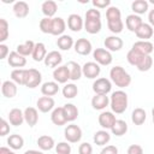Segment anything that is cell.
I'll return each mask as SVG.
<instances>
[{"mask_svg": "<svg viewBox=\"0 0 154 154\" xmlns=\"http://www.w3.org/2000/svg\"><path fill=\"white\" fill-rule=\"evenodd\" d=\"M101 13L97 8H89L85 12V19H100Z\"/></svg>", "mask_w": 154, "mask_h": 154, "instance_id": "cell-49", "label": "cell"}, {"mask_svg": "<svg viewBox=\"0 0 154 154\" xmlns=\"http://www.w3.org/2000/svg\"><path fill=\"white\" fill-rule=\"evenodd\" d=\"M93 58H94L95 63H97L99 65H102V66L109 65L112 63V60H113L111 52L105 49V48H96V49H94Z\"/></svg>", "mask_w": 154, "mask_h": 154, "instance_id": "cell-5", "label": "cell"}, {"mask_svg": "<svg viewBox=\"0 0 154 154\" xmlns=\"http://www.w3.org/2000/svg\"><path fill=\"white\" fill-rule=\"evenodd\" d=\"M53 78L57 83H66L70 79V73H69V69L66 65H60L57 69H54L53 71Z\"/></svg>", "mask_w": 154, "mask_h": 154, "instance_id": "cell-12", "label": "cell"}, {"mask_svg": "<svg viewBox=\"0 0 154 154\" xmlns=\"http://www.w3.org/2000/svg\"><path fill=\"white\" fill-rule=\"evenodd\" d=\"M25 73H26V70H25V69H14V70L11 72V81H13L16 84L24 85V82H25Z\"/></svg>", "mask_w": 154, "mask_h": 154, "instance_id": "cell-40", "label": "cell"}, {"mask_svg": "<svg viewBox=\"0 0 154 154\" xmlns=\"http://www.w3.org/2000/svg\"><path fill=\"white\" fill-rule=\"evenodd\" d=\"M100 154H118V148L116 146H106L102 148Z\"/></svg>", "mask_w": 154, "mask_h": 154, "instance_id": "cell-54", "label": "cell"}, {"mask_svg": "<svg viewBox=\"0 0 154 154\" xmlns=\"http://www.w3.org/2000/svg\"><path fill=\"white\" fill-rule=\"evenodd\" d=\"M78 153L79 154H93V147H91V144L88 143V142H84V143L79 144Z\"/></svg>", "mask_w": 154, "mask_h": 154, "instance_id": "cell-50", "label": "cell"}, {"mask_svg": "<svg viewBox=\"0 0 154 154\" xmlns=\"http://www.w3.org/2000/svg\"><path fill=\"white\" fill-rule=\"evenodd\" d=\"M101 19H85L84 20V29L87 32L94 35L100 32L101 30Z\"/></svg>", "mask_w": 154, "mask_h": 154, "instance_id": "cell-29", "label": "cell"}, {"mask_svg": "<svg viewBox=\"0 0 154 154\" xmlns=\"http://www.w3.org/2000/svg\"><path fill=\"white\" fill-rule=\"evenodd\" d=\"M41 10H42V13L47 17V18H52L55 13H57V10H58V5L55 1L53 0H47L42 4L41 6Z\"/></svg>", "mask_w": 154, "mask_h": 154, "instance_id": "cell-30", "label": "cell"}, {"mask_svg": "<svg viewBox=\"0 0 154 154\" xmlns=\"http://www.w3.org/2000/svg\"><path fill=\"white\" fill-rule=\"evenodd\" d=\"M57 46L61 51H69L70 48H72V46H75V42L70 35H61L57 40Z\"/></svg>", "mask_w": 154, "mask_h": 154, "instance_id": "cell-31", "label": "cell"}, {"mask_svg": "<svg viewBox=\"0 0 154 154\" xmlns=\"http://www.w3.org/2000/svg\"><path fill=\"white\" fill-rule=\"evenodd\" d=\"M106 18H107V20L122 19V12L117 6H109L106 10Z\"/></svg>", "mask_w": 154, "mask_h": 154, "instance_id": "cell-44", "label": "cell"}, {"mask_svg": "<svg viewBox=\"0 0 154 154\" xmlns=\"http://www.w3.org/2000/svg\"><path fill=\"white\" fill-rule=\"evenodd\" d=\"M0 154H16L13 150H11L10 148L7 147H1L0 148Z\"/></svg>", "mask_w": 154, "mask_h": 154, "instance_id": "cell-57", "label": "cell"}, {"mask_svg": "<svg viewBox=\"0 0 154 154\" xmlns=\"http://www.w3.org/2000/svg\"><path fill=\"white\" fill-rule=\"evenodd\" d=\"M40 30L43 34H51L52 32V18H42L40 20Z\"/></svg>", "mask_w": 154, "mask_h": 154, "instance_id": "cell-47", "label": "cell"}, {"mask_svg": "<svg viewBox=\"0 0 154 154\" xmlns=\"http://www.w3.org/2000/svg\"><path fill=\"white\" fill-rule=\"evenodd\" d=\"M152 118H153V123H154V107L152 109Z\"/></svg>", "mask_w": 154, "mask_h": 154, "instance_id": "cell-59", "label": "cell"}, {"mask_svg": "<svg viewBox=\"0 0 154 154\" xmlns=\"http://www.w3.org/2000/svg\"><path fill=\"white\" fill-rule=\"evenodd\" d=\"M152 65H153V59H152V57H150V55H144V57L141 59V61L138 63V65H137L136 67L138 69V71L146 72V71L150 70Z\"/></svg>", "mask_w": 154, "mask_h": 154, "instance_id": "cell-45", "label": "cell"}, {"mask_svg": "<svg viewBox=\"0 0 154 154\" xmlns=\"http://www.w3.org/2000/svg\"><path fill=\"white\" fill-rule=\"evenodd\" d=\"M67 26H69L70 30H72L75 32H78L84 26V22H83L82 17L79 14L72 13V14H70L67 17Z\"/></svg>", "mask_w": 154, "mask_h": 154, "instance_id": "cell-14", "label": "cell"}, {"mask_svg": "<svg viewBox=\"0 0 154 154\" xmlns=\"http://www.w3.org/2000/svg\"><path fill=\"white\" fill-rule=\"evenodd\" d=\"M7 63H8V65L12 66V67L20 69V67H23V66L26 65V59H25V57L20 55L18 52L13 51V52H11V53L8 54V57H7Z\"/></svg>", "mask_w": 154, "mask_h": 154, "instance_id": "cell-13", "label": "cell"}, {"mask_svg": "<svg viewBox=\"0 0 154 154\" xmlns=\"http://www.w3.org/2000/svg\"><path fill=\"white\" fill-rule=\"evenodd\" d=\"M24 154H43L41 150H35V149H29V150H26Z\"/></svg>", "mask_w": 154, "mask_h": 154, "instance_id": "cell-58", "label": "cell"}, {"mask_svg": "<svg viewBox=\"0 0 154 154\" xmlns=\"http://www.w3.org/2000/svg\"><path fill=\"white\" fill-rule=\"evenodd\" d=\"M142 24H143V20L137 14H129L125 19V25L131 32H136Z\"/></svg>", "mask_w": 154, "mask_h": 154, "instance_id": "cell-19", "label": "cell"}, {"mask_svg": "<svg viewBox=\"0 0 154 154\" xmlns=\"http://www.w3.org/2000/svg\"><path fill=\"white\" fill-rule=\"evenodd\" d=\"M42 81V75L38 70L36 69H26V73H25V82L24 85L26 88L34 89L36 87H38L41 84Z\"/></svg>", "mask_w": 154, "mask_h": 154, "instance_id": "cell-3", "label": "cell"}, {"mask_svg": "<svg viewBox=\"0 0 154 154\" xmlns=\"http://www.w3.org/2000/svg\"><path fill=\"white\" fill-rule=\"evenodd\" d=\"M66 66H67V69H69L70 79H71V81H78V79L82 77V75H83V72H82V66H81L78 63H76V61H69V63L66 64Z\"/></svg>", "mask_w": 154, "mask_h": 154, "instance_id": "cell-25", "label": "cell"}, {"mask_svg": "<svg viewBox=\"0 0 154 154\" xmlns=\"http://www.w3.org/2000/svg\"><path fill=\"white\" fill-rule=\"evenodd\" d=\"M8 23L6 19L0 18V42H5L8 37Z\"/></svg>", "mask_w": 154, "mask_h": 154, "instance_id": "cell-46", "label": "cell"}, {"mask_svg": "<svg viewBox=\"0 0 154 154\" xmlns=\"http://www.w3.org/2000/svg\"><path fill=\"white\" fill-rule=\"evenodd\" d=\"M111 81L119 88H126L131 83V76L122 67V66H114L109 71Z\"/></svg>", "mask_w": 154, "mask_h": 154, "instance_id": "cell-2", "label": "cell"}, {"mask_svg": "<svg viewBox=\"0 0 154 154\" xmlns=\"http://www.w3.org/2000/svg\"><path fill=\"white\" fill-rule=\"evenodd\" d=\"M24 120L29 126H35L38 122V113L35 107H26L24 109Z\"/></svg>", "mask_w": 154, "mask_h": 154, "instance_id": "cell-21", "label": "cell"}, {"mask_svg": "<svg viewBox=\"0 0 154 154\" xmlns=\"http://www.w3.org/2000/svg\"><path fill=\"white\" fill-rule=\"evenodd\" d=\"M132 49L141 53L142 55H150L152 52L154 51V45L149 41H141L140 40L132 45Z\"/></svg>", "mask_w": 154, "mask_h": 154, "instance_id": "cell-15", "label": "cell"}, {"mask_svg": "<svg viewBox=\"0 0 154 154\" xmlns=\"http://www.w3.org/2000/svg\"><path fill=\"white\" fill-rule=\"evenodd\" d=\"M111 131L116 136H123V135H125L126 131H128V124H126V122L125 120H122V119H117L116 123H114V125L112 126Z\"/></svg>", "mask_w": 154, "mask_h": 154, "instance_id": "cell-39", "label": "cell"}, {"mask_svg": "<svg viewBox=\"0 0 154 154\" xmlns=\"http://www.w3.org/2000/svg\"><path fill=\"white\" fill-rule=\"evenodd\" d=\"M65 29H66V23L61 17L52 18V32H51V35L61 36V35H64Z\"/></svg>", "mask_w": 154, "mask_h": 154, "instance_id": "cell-17", "label": "cell"}, {"mask_svg": "<svg viewBox=\"0 0 154 154\" xmlns=\"http://www.w3.org/2000/svg\"><path fill=\"white\" fill-rule=\"evenodd\" d=\"M147 119V114H146V111L141 107H137L132 111L131 113V120L135 125H142Z\"/></svg>", "mask_w": 154, "mask_h": 154, "instance_id": "cell-34", "label": "cell"}, {"mask_svg": "<svg viewBox=\"0 0 154 154\" xmlns=\"http://www.w3.org/2000/svg\"><path fill=\"white\" fill-rule=\"evenodd\" d=\"M99 124H100V126L101 128H103L105 130H107V129H112V126L114 125V123H116V116L113 114V112H102V113H100V116H99Z\"/></svg>", "mask_w": 154, "mask_h": 154, "instance_id": "cell-10", "label": "cell"}, {"mask_svg": "<svg viewBox=\"0 0 154 154\" xmlns=\"http://www.w3.org/2000/svg\"><path fill=\"white\" fill-rule=\"evenodd\" d=\"M13 13L17 18H25L29 14V5L25 1H17L13 5Z\"/></svg>", "mask_w": 154, "mask_h": 154, "instance_id": "cell-27", "label": "cell"}, {"mask_svg": "<svg viewBox=\"0 0 154 154\" xmlns=\"http://www.w3.org/2000/svg\"><path fill=\"white\" fill-rule=\"evenodd\" d=\"M112 89V83L109 79L101 77V78H96L93 83V90L95 94H100V95H107Z\"/></svg>", "mask_w": 154, "mask_h": 154, "instance_id": "cell-6", "label": "cell"}, {"mask_svg": "<svg viewBox=\"0 0 154 154\" xmlns=\"http://www.w3.org/2000/svg\"><path fill=\"white\" fill-rule=\"evenodd\" d=\"M7 144L11 149H14V150L20 149L24 146V138L18 134L10 135V137L7 138Z\"/></svg>", "mask_w": 154, "mask_h": 154, "instance_id": "cell-38", "label": "cell"}, {"mask_svg": "<svg viewBox=\"0 0 154 154\" xmlns=\"http://www.w3.org/2000/svg\"><path fill=\"white\" fill-rule=\"evenodd\" d=\"M143 57H144V55H142L141 53H138V52H136L135 49L131 48V49L128 52V54H126V60H128V63H129L130 65L137 66L138 63L141 61V59H142Z\"/></svg>", "mask_w": 154, "mask_h": 154, "instance_id": "cell-42", "label": "cell"}, {"mask_svg": "<svg viewBox=\"0 0 154 154\" xmlns=\"http://www.w3.org/2000/svg\"><path fill=\"white\" fill-rule=\"evenodd\" d=\"M47 49H46V46L42 43V42H37L35 43V48H34V52L31 54L32 59L35 61H45V58L47 55Z\"/></svg>", "mask_w": 154, "mask_h": 154, "instance_id": "cell-28", "label": "cell"}, {"mask_svg": "<svg viewBox=\"0 0 154 154\" xmlns=\"http://www.w3.org/2000/svg\"><path fill=\"white\" fill-rule=\"evenodd\" d=\"M135 34L138 38H141V41H148L149 38L153 37L154 31H153V28L149 23H143Z\"/></svg>", "mask_w": 154, "mask_h": 154, "instance_id": "cell-20", "label": "cell"}, {"mask_svg": "<svg viewBox=\"0 0 154 154\" xmlns=\"http://www.w3.org/2000/svg\"><path fill=\"white\" fill-rule=\"evenodd\" d=\"M61 61H63V57H61L60 52H58V51H52V52H49V53L46 55L43 63H45V65H46L47 67H54V69H57L58 66H60Z\"/></svg>", "mask_w": 154, "mask_h": 154, "instance_id": "cell-11", "label": "cell"}, {"mask_svg": "<svg viewBox=\"0 0 154 154\" xmlns=\"http://www.w3.org/2000/svg\"><path fill=\"white\" fill-rule=\"evenodd\" d=\"M82 72H83L84 77H87L89 79H94V78L99 77V75L101 72V67L95 61H88L82 66Z\"/></svg>", "mask_w": 154, "mask_h": 154, "instance_id": "cell-7", "label": "cell"}, {"mask_svg": "<svg viewBox=\"0 0 154 154\" xmlns=\"http://www.w3.org/2000/svg\"><path fill=\"white\" fill-rule=\"evenodd\" d=\"M63 109H64V113H65V117H66L67 122H73V120L77 119V117H78V108L73 103L64 105Z\"/></svg>", "mask_w": 154, "mask_h": 154, "instance_id": "cell-36", "label": "cell"}, {"mask_svg": "<svg viewBox=\"0 0 154 154\" xmlns=\"http://www.w3.org/2000/svg\"><path fill=\"white\" fill-rule=\"evenodd\" d=\"M71 146L69 142H59L55 146V152L57 154H71Z\"/></svg>", "mask_w": 154, "mask_h": 154, "instance_id": "cell-48", "label": "cell"}, {"mask_svg": "<svg viewBox=\"0 0 154 154\" xmlns=\"http://www.w3.org/2000/svg\"><path fill=\"white\" fill-rule=\"evenodd\" d=\"M103 45H105L107 51H109V52H118V51H120L123 48L124 43H123V40L120 37L114 35V36L106 37L105 41H103Z\"/></svg>", "mask_w": 154, "mask_h": 154, "instance_id": "cell-9", "label": "cell"}, {"mask_svg": "<svg viewBox=\"0 0 154 154\" xmlns=\"http://www.w3.org/2000/svg\"><path fill=\"white\" fill-rule=\"evenodd\" d=\"M1 93L7 99L14 97L17 94V84L13 81H5L1 85Z\"/></svg>", "mask_w": 154, "mask_h": 154, "instance_id": "cell-24", "label": "cell"}, {"mask_svg": "<svg viewBox=\"0 0 154 154\" xmlns=\"http://www.w3.org/2000/svg\"><path fill=\"white\" fill-rule=\"evenodd\" d=\"M109 106L113 113L122 114L128 108V94L123 90H116L109 99Z\"/></svg>", "mask_w": 154, "mask_h": 154, "instance_id": "cell-1", "label": "cell"}, {"mask_svg": "<svg viewBox=\"0 0 154 154\" xmlns=\"http://www.w3.org/2000/svg\"><path fill=\"white\" fill-rule=\"evenodd\" d=\"M7 54H10L8 53V47L6 45L1 43L0 45V59H5L7 57Z\"/></svg>", "mask_w": 154, "mask_h": 154, "instance_id": "cell-55", "label": "cell"}, {"mask_svg": "<svg viewBox=\"0 0 154 154\" xmlns=\"http://www.w3.org/2000/svg\"><path fill=\"white\" fill-rule=\"evenodd\" d=\"M8 122L13 126H19L23 124L24 120V112H22L19 108H12L8 113Z\"/></svg>", "mask_w": 154, "mask_h": 154, "instance_id": "cell-23", "label": "cell"}, {"mask_svg": "<svg viewBox=\"0 0 154 154\" xmlns=\"http://www.w3.org/2000/svg\"><path fill=\"white\" fill-rule=\"evenodd\" d=\"M64 136L67 142L70 143H77L82 138V129L76 124H70L64 130Z\"/></svg>", "mask_w": 154, "mask_h": 154, "instance_id": "cell-4", "label": "cell"}, {"mask_svg": "<svg viewBox=\"0 0 154 154\" xmlns=\"http://www.w3.org/2000/svg\"><path fill=\"white\" fill-rule=\"evenodd\" d=\"M148 7H149V4L146 0H135L131 4V10L134 11V14H137V16L146 13L148 11Z\"/></svg>", "mask_w": 154, "mask_h": 154, "instance_id": "cell-37", "label": "cell"}, {"mask_svg": "<svg viewBox=\"0 0 154 154\" xmlns=\"http://www.w3.org/2000/svg\"><path fill=\"white\" fill-rule=\"evenodd\" d=\"M34 48H35V43H34L31 40H28V41H25L24 43L18 45L16 52H18V53H19L20 55H23V57H28V55H31V54H32Z\"/></svg>", "mask_w": 154, "mask_h": 154, "instance_id": "cell-33", "label": "cell"}, {"mask_svg": "<svg viewBox=\"0 0 154 154\" xmlns=\"http://www.w3.org/2000/svg\"><path fill=\"white\" fill-rule=\"evenodd\" d=\"M148 20L152 28H154V10H150V12L148 13Z\"/></svg>", "mask_w": 154, "mask_h": 154, "instance_id": "cell-56", "label": "cell"}, {"mask_svg": "<svg viewBox=\"0 0 154 154\" xmlns=\"http://www.w3.org/2000/svg\"><path fill=\"white\" fill-rule=\"evenodd\" d=\"M73 47H75V52L77 54H79V55H88V54L91 53V49H93L91 42L89 40L84 38V37L78 38L75 42V46Z\"/></svg>", "mask_w": 154, "mask_h": 154, "instance_id": "cell-8", "label": "cell"}, {"mask_svg": "<svg viewBox=\"0 0 154 154\" xmlns=\"http://www.w3.org/2000/svg\"><path fill=\"white\" fill-rule=\"evenodd\" d=\"M51 120H52V123H53L54 125H58V126L65 125V124L67 123L63 107H57V108H54V109L52 111Z\"/></svg>", "mask_w": 154, "mask_h": 154, "instance_id": "cell-22", "label": "cell"}, {"mask_svg": "<svg viewBox=\"0 0 154 154\" xmlns=\"http://www.w3.org/2000/svg\"><path fill=\"white\" fill-rule=\"evenodd\" d=\"M93 5L96 8H108L111 6V0H93Z\"/></svg>", "mask_w": 154, "mask_h": 154, "instance_id": "cell-51", "label": "cell"}, {"mask_svg": "<svg viewBox=\"0 0 154 154\" xmlns=\"http://www.w3.org/2000/svg\"><path fill=\"white\" fill-rule=\"evenodd\" d=\"M59 91V85L57 82H53V81H48V82H45L42 85H41V93L45 95V96H54L55 94H58Z\"/></svg>", "mask_w": 154, "mask_h": 154, "instance_id": "cell-26", "label": "cell"}, {"mask_svg": "<svg viewBox=\"0 0 154 154\" xmlns=\"http://www.w3.org/2000/svg\"><path fill=\"white\" fill-rule=\"evenodd\" d=\"M10 132V124L7 123L6 119H1L0 124V136H6Z\"/></svg>", "mask_w": 154, "mask_h": 154, "instance_id": "cell-52", "label": "cell"}, {"mask_svg": "<svg viewBox=\"0 0 154 154\" xmlns=\"http://www.w3.org/2000/svg\"><path fill=\"white\" fill-rule=\"evenodd\" d=\"M54 140L53 137L48 136V135H42L37 138V146L41 150H51L54 147Z\"/></svg>", "mask_w": 154, "mask_h": 154, "instance_id": "cell-32", "label": "cell"}, {"mask_svg": "<svg viewBox=\"0 0 154 154\" xmlns=\"http://www.w3.org/2000/svg\"><path fill=\"white\" fill-rule=\"evenodd\" d=\"M109 105V99L107 95H100V94H95L91 99V106L94 109L97 111H102L105 109L107 106Z\"/></svg>", "mask_w": 154, "mask_h": 154, "instance_id": "cell-18", "label": "cell"}, {"mask_svg": "<svg viewBox=\"0 0 154 154\" xmlns=\"http://www.w3.org/2000/svg\"><path fill=\"white\" fill-rule=\"evenodd\" d=\"M94 143L97 144V146H105L111 140V135L107 132V130H99L94 134Z\"/></svg>", "mask_w": 154, "mask_h": 154, "instance_id": "cell-35", "label": "cell"}, {"mask_svg": "<svg viewBox=\"0 0 154 154\" xmlns=\"http://www.w3.org/2000/svg\"><path fill=\"white\" fill-rule=\"evenodd\" d=\"M107 26L113 34H119L124 29V23L122 19H116V20H107Z\"/></svg>", "mask_w": 154, "mask_h": 154, "instance_id": "cell-43", "label": "cell"}, {"mask_svg": "<svg viewBox=\"0 0 154 154\" xmlns=\"http://www.w3.org/2000/svg\"><path fill=\"white\" fill-rule=\"evenodd\" d=\"M61 91H63V96L65 99H73L78 94V88L73 83H67V84L64 85Z\"/></svg>", "mask_w": 154, "mask_h": 154, "instance_id": "cell-41", "label": "cell"}, {"mask_svg": "<svg viewBox=\"0 0 154 154\" xmlns=\"http://www.w3.org/2000/svg\"><path fill=\"white\" fill-rule=\"evenodd\" d=\"M126 154H143V148L140 144H131L128 148Z\"/></svg>", "mask_w": 154, "mask_h": 154, "instance_id": "cell-53", "label": "cell"}, {"mask_svg": "<svg viewBox=\"0 0 154 154\" xmlns=\"http://www.w3.org/2000/svg\"><path fill=\"white\" fill-rule=\"evenodd\" d=\"M54 105H55L54 99L51 97V96H42V97H40V99L37 100V102H36V106H37L38 111L42 112V113L51 112V111L54 108Z\"/></svg>", "mask_w": 154, "mask_h": 154, "instance_id": "cell-16", "label": "cell"}]
</instances>
